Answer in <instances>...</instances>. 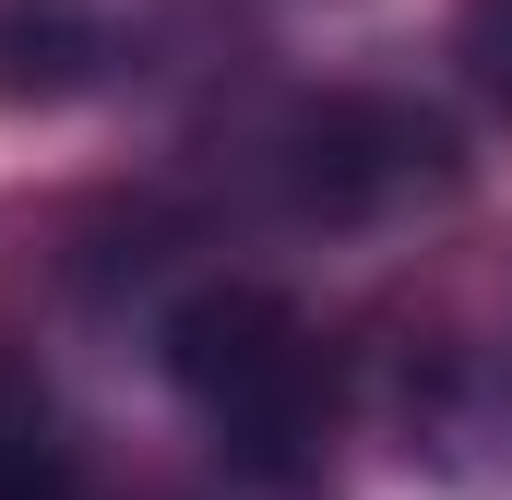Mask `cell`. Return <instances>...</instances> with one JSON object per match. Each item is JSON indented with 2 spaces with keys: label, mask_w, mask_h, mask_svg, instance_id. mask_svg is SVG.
Instances as JSON below:
<instances>
[{
  "label": "cell",
  "mask_w": 512,
  "mask_h": 500,
  "mask_svg": "<svg viewBox=\"0 0 512 500\" xmlns=\"http://www.w3.org/2000/svg\"><path fill=\"white\" fill-rule=\"evenodd\" d=\"M167 393L191 405V429L215 441L227 477L251 489H322V429H334V358L310 334V310L286 286L215 274L155 322Z\"/></svg>",
  "instance_id": "6da1fadb"
},
{
  "label": "cell",
  "mask_w": 512,
  "mask_h": 500,
  "mask_svg": "<svg viewBox=\"0 0 512 500\" xmlns=\"http://www.w3.org/2000/svg\"><path fill=\"white\" fill-rule=\"evenodd\" d=\"M465 179L453 131L405 96H310L274 131V203L298 227H382L405 203H441Z\"/></svg>",
  "instance_id": "7a4b0ae2"
},
{
  "label": "cell",
  "mask_w": 512,
  "mask_h": 500,
  "mask_svg": "<svg viewBox=\"0 0 512 500\" xmlns=\"http://www.w3.org/2000/svg\"><path fill=\"white\" fill-rule=\"evenodd\" d=\"M393 441L465 500L512 489V346H417L393 370Z\"/></svg>",
  "instance_id": "3957f363"
},
{
  "label": "cell",
  "mask_w": 512,
  "mask_h": 500,
  "mask_svg": "<svg viewBox=\"0 0 512 500\" xmlns=\"http://www.w3.org/2000/svg\"><path fill=\"white\" fill-rule=\"evenodd\" d=\"M120 72V24L96 0H0V108H72Z\"/></svg>",
  "instance_id": "277c9868"
},
{
  "label": "cell",
  "mask_w": 512,
  "mask_h": 500,
  "mask_svg": "<svg viewBox=\"0 0 512 500\" xmlns=\"http://www.w3.org/2000/svg\"><path fill=\"white\" fill-rule=\"evenodd\" d=\"M0 500H84L72 441H60V405L36 393V370H12V358H0Z\"/></svg>",
  "instance_id": "5b68a950"
},
{
  "label": "cell",
  "mask_w": 512,
  "mask_h": 500,
  "mask_svg": "<svg viewBox=\"0 0 512 500\" xmlns=\"http://www.w3.org/2000/svg\"><path fill=\"white\" fill-rule=\"evenodd\" d=\"M465 72L512 108V0H477V12H465Z\"/></svg>",
  "instance_id": "8992f818"
}]
</instances>
